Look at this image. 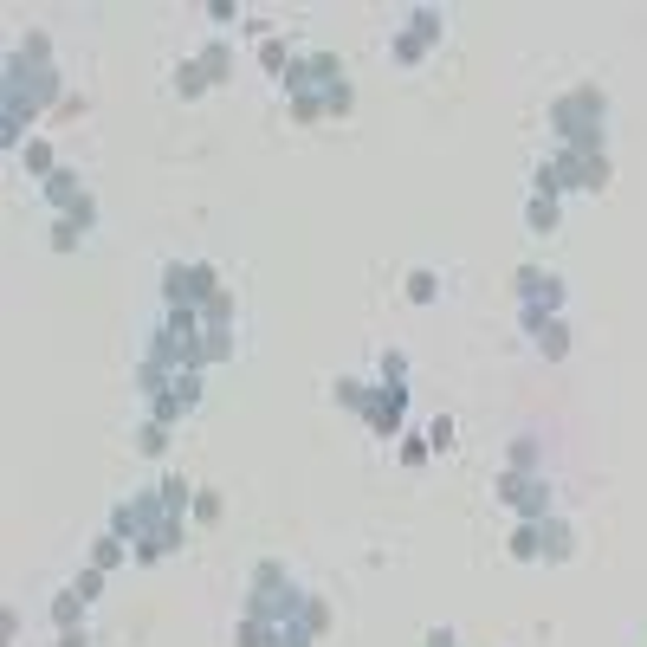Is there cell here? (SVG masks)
<instances>
[{
  "label": "cell",
  "instance_id": "obj_9",
  "mask_svg": "<svg viewBox=\"0 0 647 647\" xmlns=\"http://www.w3.org/2000/svg\"><path fill=\"white\" fill-rule=\"evenodd\" d=\"M182 544H188V518H162V525L149 531V538L136 544L130 557H136V563H143V570H149V563H169V557H175V550H182Z\"/></svg>",
  "mask_w": 647,
  "mask_h": 647
},
{
  "label": "cell",
  "instance_id": "obj_41",
  "mask_svg": "<svg viewBox=\"0 0 647 647\" xmlns=\"http://www.w3.org/2000/svg\"><path fill=\"white\" fill-rule=\"evenodd\" d=\"M428 447H434V453L453 447V415H434V421H428Z\"/></svg>",
  "mask_w": 647,
  "mask_h": 647
},
{
  "label": "cell",
  "instance_id": "obj_29",
  "mask_svg": "<svg viewBox=\"0 0 647 647\" xmlns=\"http://www.w3.org/2000/svg\"><path fill=\"white\" fill-rule=\"evenodd\" d=\"M389 59L395 65H428V46H421L408 26H395V33H389Z\"/></svg>",
  "mask_w": 647,
  "mask_h": 647
},
{
  "label": "cell",
  "instance_id": "obj_18",
  "mask_svg": "<svg viewBox=\"0 0 647 647\" xmlns=\"http://www.w3.org/2000/svg\"><path fill=\"white\" fill-rule=\"evenodd\" d=\"M402 26H408V33H415V39H421V46H428V52L440 46V39H447V13H440V7H415V13H408Z\"/></svg>",
  "mask_w": 647,
  "mask_h": 647
},
{
  "label": "cell",
  "instance_id": "obj_12",
  "mask_svg": "<svg viewBox=\"0 0 647 647\" xmlns=\"http://www.w3.org/2000/svg\"><path fill=\"white\" fill-rule=\"evenodd\" d=\"M214 363H233V330H201L195 337V369L208 376Z\"/></svg>",
  "mask_w": 647,
  "mask_h": 647
},
{
  "label": "cell",
  "instance_id": "obj_32",
  "mask_svg": "<svg viewBox=\"0 0 647 647\" xmlns=\"http://www.w3.org/2000/svg\"><path fill=\"white\" fill-rule=\"evenodd\" d=\"M544 279H550V272H538V266H518V272H512L518 305H538V298H544Z\"/></svg>",
  "mask_w": 647,
  "mask_h": 647
},
{
  "label": "cell",
  "instance_id": "obj_34",
  "mask_svg": "<svg viewBox=\"0 0 647 647\" xmlns=\"http://www.w3.org/2000/svg\"><path fill=\"white\" fill-rule=\"evenodd\" d=\"M350 110H356V85H350V78H343L337 91H324V117H330V123H343V117H350Z\"/></svg>",
  "mask_w": 647,
  "mask_h": 647
},
{
  "label": "cell",
  "instance_id": "obj_8",
  "mask_svg": "<svg viewBox=\"0 0 647 647\" xmlns=\"http://www.w3.org/2000/svg\"><path fill=\"white\" fill-rule=\"evenodd\" d=\"M402 421H408V382H376L363 408V428L376 440H402Z\"/></svg>",
  "mask_w": 647,
  "mask_h": 647
},
{
  "label": "cell",
  "instance_id": "obj_10",
  "mask_svg": "<svg viewBox=\"0 0 647 647\" xmlns=\"http://www.w3.org/2000/svg\"><path fill=\"white\" fill-rule=\"evenodd\" d=\"M39 195H46V208H52V214H72L78 201L91 195V188H85V175H78L72 162H65L59 175H46V182H39Z\"/></svg>",
  "mask_w": 647,
  "mask_h": 647
},
{
  "label": "cell",
  "instance_id": "obj_3",
  "mask_svg": "<svg viewBox=\"0 0 647 647\" xmlns=\"http://www.w3.org/2000/svg\"><path fill=\"white\" fill-rule=\"evenodd\" d=\"M492 499H499L505 512L518 518V525H544V518L557 512V492H550V479H544V473H512V466L492 479Z\"/></svg>",
  "mask_w": 647,
  "mask_h": 647
},
{
  "label": "cell",
  "instance_id": "obj_11",
  "mask_svg": "<svg viewBox=\"0 0 647 647\" xmlns=\"http://www.w3.org/2000/svg\"><path fill=\"white\" fill-rule=\"evenodd\" d=\"M538 531H544V563H570L576 550H583V538H576V525H570V518H557V512H550Z\"/></svg>",
  "mask_w": 647,
  "mask_h": 647
},
{
  "label": "cell",
  "instance_id": "obj_20",
  "mask_svg": "<svg viewBox=\"0 0 647 647\" xmlns=\"http://www.w3.org/2000/svg\"><path fill=\"white\" fill-rule=\"evenodd\" d=\"M169 91H175V98H182V104H195L201 91H214V85H208V72H201L195 59H182V65H175V72H169Z\"/></svg>",
  "mask_w": 647,
  "mask_h": 647
},
{
  "label": "cell",
  "instance_id": "obj_46",
  "mask_svg": "<svg viewBox=\"0 0 647 647\" xmlns=\"http://www.w3.org/2000/svg\"><path fill=\"white\" fill-rule=\"evenodd\" d=\"M421 647H460V635H453V628H428V641Z\"/></svg>",
  "mask_w": 647,
  "mask_h": 647
},
{
  "label": "cell",
  "instance_id": "obj_7",
  "mask_svg": "<svg viewBox=\"0 0 647 647\" xmlns=\"http://www.w3.org/2000/svg\"><path fill=\"white\" fill-rule=\"evenodd\" d=\"M162 518H169V512H162L156 486H143V492H130V499H117V505H110V525H104V531H117V538L136 550V544L149 538V531L162 525Z\"/></svg>",
  "mask_w": 647,
  "mask_h": 647
},
{
  "label": "cell",
  "instance_id": "obj_37",
  "mask_svg": "<svg viewBox=\"0 0 647 647\" xmlns=\"http://www.w3.org/2000/svg\"><path fill=\"white\" fill-rule=\"evenodd\" d=\"M78 246H85V233H78L72 220L59 214V220H52V253H78Z\"/></svg>",
  "mask_w": 647,
  "mask_h": 647
},
{
  "label": "cell",
  "instance_id": "obj_22",
  "mask_svg": "<svg viewBox=\"0 0 647 647\" xmlns=\"http://www.w3.org/2000/svg\"><path fill=\"white\" fill-rule=\"evenodd\" d=\"M505 466H512V473H544V447H538V434H518L512 447H505Z\"/></svg>",
  "mask_w": 647,
  "mask_h": 647
},
{
  "label": "cell",
  "instance_id": "obj_40",
  "mask_svg": "<svg viewBox=\"0 0 647 647\" xmlns=\"http://www.w3.org/2000/svg\"><path fill=\"white\" fill-rule=\"evenodd\" d=\"M220 512H227V499H220V492H208V486H201V492H195V518H201V525H214Z\"/></svg>",
  "mask_w": 647,
  "mask_h": 647
},
{
  "label": "cell",
  "instance_id": "obj_16",
  "mask_svg": "<svg viewBox=\"0 0 647 647\" xmlns=\"http://www.w3.org/2000/svg\"><path fill=\"white\" fill-rule=\"evenodd\" d=\"M20 169L33 175V182H46V175H59V169H65V162H59V149H52L46 136H33V143L20 149Z\"/></svg>",
  "mask_w": 647,
  "mask_h": 647
},
{
  "label": "cell",
  "instance_id": "obj_27",
  "mask_svg": "<svg viewBox=\"0 0 647 647\" xmlns=\"http://www.w3.org/2000/svg\"><path fill=\"white\" fill-rule=\"evenodd\" d=\"M402 292H408V305H434V298H440V272L434 266H415L402 279Z\"/></svg>",
  "mask_w": 647,
  "mask_h": 647
},
{
  "label": "cell",
  "instance_id": "obj_17",
  "mask_svg": "<svg viewBox=\"0 0 647 647\" xmlns=\"http://www.w3.org/2000/svg\"><path fill=\"white\" fill-rule=\"evenodd\" d=\"M85 563H98V570H110V576H117L123 563H136V557H130V544H123L117 531H98V538H91V557H85Z\"/></svg>",
  "mask_w": 647,
  "mask_h": 647
},
{
  "label": "cell",
  "instance_id": "obj_43",
  "mask_svg": "<svg viewBox=\"0 0 647 647\" xmlns=\"http://www.w3.org/2000/svg\"><path fill=\"white\" fill-rule=\"evenodd\" d=\"M208 20L214 26H233V20H240V0H208Z\"/></svg>",
  "mask_w": 647,
  "mask_h": 647
},
{
  "label": "cell",
  "instance_id": "obj_2",
  "mask_svg": "<svg viewBox=\"0 0 647 647\" xmlns=\"http://www.w3.org/2000/svg\"><path fill=\"white\" fill-rule=\"evenodd\" d=\"M550 123V143H570V149H609V91L589 78V85L557 91L544 110Z\"/></svg>",
  "mask_w": 647,
  "mask_h": 647
},
{
  "label": "cell",
  "instance_id": "obj_45",
  "mask_svg": "<svg viewBox=\"0 0 647 647\" xmlns=\"http://www.w3.org/2000/svg\"><path fill=\"white\" fill-rule=\"evenodd\" d=\"M52 647H91V628H59V641Z\"/></svg>",
  "mask_w": 647,
  "mask_h": 647
},
{
  "label": "cell",
  "instance_id": "obj_33",
  "mask_svg": "<svg viewBox=\"0 0 647 647\" xmlns=\"http://www.w3.org/2000/svg\"><path fill=\"white\" fill-rule=\"evenodd\" d=\"M272 641V628L259 622V615H240V622H233V647H266Z\"/></svg>",
  "mask_w": 647,
  "mask_h": 647
},
{
  "label": "cell",
  "instance_id": "obj_31",
  "mask_svg": "<svg viewBox=\"0 0 647 647\" xmlns=\"http://www.w3.org/2000/svg\"><path fill=\"white\" fill-rule=\"evenodd\" d=\"M292 59H298V52L285 46V33H272L266 46H259V72H272V78H285V65H292Z\"/></svg>",
  "mask_w": 647,
  "mask_h": 647
},
{
  "label": "cell",
  "instance_id": "obj_24",
  "mask_svg": "<svg viewBox=\"0 0 647 647\" xmlns=\"http://www.w3.org/2000/svg\"><path fill=\"white\" fill-rule=\"evenodd\" d=\"M85 609L91 602L78 596V589H59V596H52V628H85Z\"/></svg>",
  "mask_w": 647,
  "mask_h": 647
},
{
  "label": "cell",
  "instance_id": "obj_44",
  "mask_svg": "<svg viewBox=\"0 0 647 647\" xmlns=\"http://www.w3.org/2000/svg\"><path fill=\"white\" fill-rule=\"evenodd\" d=\"M0 641H7V647L20 641V609H13V602H7V609H0Z\"/></svg>",
  "mask_w": 647,
  "mask_h": 647
},
{
  "label": "cell",
  "instance_id": "obj_26",
  "mask_svg": "<svg viewBox=\"0 0 647 647\" xmlns=\"http://www.w3.org/2000/svg\"><path fill=\"white\" fill-rule=\"evenodd\" d=\"M246 589H292V570H285L279 557H259L253 570H246Z\"/></svg>",
  "mask_w": 647,
  "mask_h": 647
},
{
  "label": "cell",
  "instance_id": "obj_13",
  "mask_svg": "<svg viewBox=\"0 0 647 647\" xmlns=\"http://www.w3.org/2000/svg\"><path fill=\"white\" fill-rule=\"evenodd\" d=\"M195 65L208 72V85H227L233 78V39H208V46L195 52Z\"/></svg>",
  "mask_w": 647,
  "mask_h": 647
},
{
  "label": "cell",
  "instance_id": "obj_19",
  "mask_svg": "<svg viewBox=\"0 0 647 647\" xmlns=\"http://www.w3.org/2000/svg\"><path fill=\"white\" fill-rule=\"evenodd\" d=\"M505 557H512V563H544V531H538V525H512Z\"/></svg>",
  "mask_w": 647,
  "mask_h": 647
},
{
  "label": "cell",
  "instance_id": "obj_28",
  "mask_svg": "<svg viewBox=\"0 0 647 647\" xmlns=\"http://www.w3.org/2000/svg\"><path fill=\"white\" fill-rule=\"evenodd\" d=\"M298 609H305V602H298ZM266 647H318V635L305 628V615H285V622L272 628V641H266Z\"/></svg>",
  "mask_w": 647,
  "mask_h": 647
},
{
  "label": "cell",
  "instance_id": "obj_6",
  "mask_svg": "<svg viewBox=\"0 0 647 647\" xmlns=\"http://www.w3.org/2000/svg\"><path fill=\"white\" fill-rule=\"evenodd\" d=\"M343 78H350V72H343L337 52H298V59L285 65L279 91H285V98H324V91H337Z\"/></svg>",
  "mask_w": 647,
  "mask_h": 647
},
{
  "label": "cell",
  "instance_id": "obj_5",
  "mask_svg": "<svg viewBox=\"0 0 647 647\" xmlns=\"http://www.w3.org/2000/svg\"><path fill=\"white\" fill-rule=\"evenodd\" d=\"M220 292V266H208V259H169L162 266V305H208V298Z\"/></svg>",
  "mask_w": 647,
  "mask_h": 647
},
{
  "label": "cell",
  "instance_id": "obj_1",
  "mask_svg": "<svg viewBox=\"0 0 647 647\" xmlns=\"http://www.w3.org/2000/svg\"><path fill=\"white\" fill-rule=\"evenodd\" d=\"M59 104H65V72H59V59H52V39L26 33L20 46L7 52V72H0V149L20 156V149L33 143L26 130Z\"/></svg>",
  "mask_w": 647,
  "mask_h": 647
},
{
  "label": "cell",
  "instance_id": "obj_42",
  "mask_svg": "<svg viewBox=\"0 0 647 647\" xmlns=\"http://www.w3.org/2000/svg\"><path fill=\"white\" fill-rule=\"evenodd\" d=\"M85 110H91V104H85V91H65V104L52 110V117H59V123H72V117H85Z\"/></svg>",
  "mask_w": 647,
  "mask_h": 647
},
{
  "label": "cell",
  "instance_id": "obj_23",
  "mask_svg": "<svg viewBox=\"0 0 647 647\" xmlns=\"http://www.w3.org/2000/svg\"><path fill=\"white\" fill-rule=\"evenodd\" d=\"M525 227H531V233H557V227H563V201L531 195V201H525Z\"/></svg>",
  "mask_w": 647,
  "mask_h": 647
},
{
  "label": "cell",
  "instance_id": "obj_38",
  "mask_svg": "<svg viewBox=\"0 0 647 647\" xmlns=\"http://www.w3.org/2000/svg\"><path fill=\"white\" fill-rule=\"evenodd\" d=\"M428 460H434L428 434H421V440H402V466H408V473H421V466H428Z\"/></svg>",
  "mask_w": 647,
  "mask_h": 647
},
{
  "label": "cell",
  "instance_id": "obj_36",
  "mask_svg": "<svg viewBox=\"0 0 647 647\" xmlns=\"http://www.w3.org/2000/svg\"><path fill=\"white\" fill-rule=\"evenodd\" d=\"M376 382H408V350H382Z\"/></svg>",
  "mask_w": 647,
  "mask_h": 647
},
{
  "label": "cell",
  "instance_id": "obj_14",
  "mask_svg": "<svg viewBox=\"0 0 647 647\" xmlns=\"http://www.w3.org/2000/svg\"><path fill=\"white\" fill-rule=\"evenodd\" d=\"M531 343H538L544 363H563V356H570V324H563V318H544L538 330H531Z\"/></svg>",
  "mask_w": 647,
  "mask_h": 647
},
{
  "label": "cell",
  "instance_id": "obj_21",
  "mask_svg": "<svg viewBox=\"0 0 647 647\" xmlns=\"http://www.w3.org/2000/svg\"><path fill=\"white\" fill-rule=\"evenodd\" d=\"M369 389H376V382H363V376H337V382H330V402L350 408V415H363V408H369Z\"/></svg>",
  "mask_w": 647,
  "mask_h": 647
},
{
  "label": "cell",
  "instance_id": "obj_39",
  "mask_svg": "<svg viewBox=\"0 0 647 647\" xmlns=\"http://www.w3.org/2000/svg\"><path fill=\"white\" fill-rule=\"evenodd\" d=\"M292 123H324V98H285Z\"/></svg>",
  "mask_w": 647,
  "mask_h": 647
},
{
  "label": "cell",
  "instance_id": "obj_30",
  "mask_svg": "<svg viewBox=\"0 0 647 647\" xmlns=\"http://www.w3.org/2000/svg\"><path fill=\"white\" fill-rule=\"evenodd\" d=\"M298 615H305V628H311V635H330V622H337V615H330V596H318V589H305V609H298Z\"/></svg>",
  "mask_w": 647,
  "mask_h": 647
},
{
  "label": "cell",
  "instance_id": "obj_35",
  "mask_svg": "<svg viewBox=\"0 0 647 647\" xmlns=\"http://www.w3.org/2000/svg\"><path fill=\"white\" fill-rule=\"evenodd\" d=\"M104 583H110V570H98V563H85V570L72 576V589H78L85 602H98V596H104Z\"/></svg>",
  "mask_w": 647,
  "mask_h": 647
},
{
  "label": "cell",
  "instance_id": "obj_15",
  "mask_svg": "<svg viewBox=\"0 0 647 647\" xmlns=\"http://www.w3.org/2000/svg\"><path fill=\"white\" fill-rule=\"evenodd\" d=\"M169 440H175V428H162V421H149V415L130 428V447L143 453V460H162V453H169Z\"/></svg>",
  "mask_w": 647,
  "mask_h": 647
},
{
  "label": "cell",
  "instance_id": "obj_25",
  "mask_svg": "<svg viewBox=\"0 0 647 647\" xmlns=\"http://www.w3.org/2000/svg\"><path fill=\"white\" fill-rule=\"evenodd\" d=\"M233 318H240V305H233V285H220L208 305H201V324H208V330H233Z\"/></svg>",
  "mask_w": 647,
  "mask_h": 647
},
{
  "label": "cell",
  "instance_id": "obj_4",
  "mask_svg": "<svg viewBox=\"0 0 647 647\" xmlns=\"http://www.w3.org/2000/svg\"><path fill=\"white\" fill-rule=\"evenodd\" d=\"M550 162H557V175H563V188H570V195H602V188H609V175H615L609 149H570V143H550Z\"/></svg>",
  "mask_w": 647,
  "mask_h": 647
}]
</instances>
